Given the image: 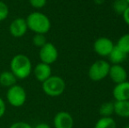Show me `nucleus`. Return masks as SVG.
<instances>
[{"instance_id":"nucleus-27","label":"nucleus","mask_w":129,"mask_h":128,"mask_svg":"<svg viewBox=\"0 0 129 128\" xmlns=\"http://www.w3.org/2000/svg\"><path fill=\"white\" fill-rule=\"evenodd\" d=\"M124 128H129V125H126V126H125Z\"/></svg>"},{"instance_id":"nucleus-13","label":"nucleus","mask_w":129,"mask_h":128,"mask_svg":"<svg viewBox=\"0 0 129 128\" xmlns=\"http://www.w3.org/2000/svg\"><path fill=\"white\" fill-rule=\"evenodd\" d=\"M114 104V113L120 118H129V100L115 101Z\"/></svg>"},{"instance_id":"nucleus-8","label":"nucleus","mask_w":129,"mask_h":128,"mask_svg":"<svg viewBox=\"0 0 129 128\" xmlns=\"http://www.w3.org/2000/svg\"><path fill=\"white\" fill-rule=\"evenodd\" d=\"M28 27L26 19L24 18H16L11 22L9 26L10 34L14 38H21L26 33Z\"/></svg>"},{"instance_id":"nucleus-3","label":"nucleus","mask_w":129,"mask_h":128,"mask_svg":"<svg viewBox=\"0 0 129 128\" xmlns=\"http://www.w3.org/2000/svg\"><path fill=\"white\" fill-rule=\"evenodd\" d=\"M42 91L47 96L56 97H59L65 91L66 82L59 75H51L42 82Z\"/></svg>"},{"instance_id":"nucleus-23","label":"nucleus","mask_w":129,"mask_h":128,"mask_svg":"<svg viewBox=\"0 0 129 128\" xmlns=\"http://www.w3.org/2000/svg\"><path fill=\"white\" fill-rule=\"evenodd\" d=\"M9 128H33L31 125H29L27 122L25 121H18L15 123L12 124Z\"/></svg>"},{"instance_id":"nucleus-21","label":"nucleus","mask_w":129,"mask_h":128,"mask_svg":"<svg viewBox=\"0 0 129 128\" xmlns=\"http://www.w3.org/2000/svg\"><path fill=\"white\" fill-rule=\"evenodd\" d=\"M9 6L4 1L0 0V22L5 21L9 16Z\"/></svg>"},{"instance_id":"nucleus-20","label":"nucleus","mask_w":129,"mask_h":128,"mask_svg":"<svg viewBox=\"0 0 129 128\" xmlns=\"http://www.w3.org/2000/svg\"><path fill=\"white\" fill-rule=\"evenodd\" d=\"M32 42H33V44H34V46L41 48V47L44 46L48 41H47V38H46V36H45V34L34 33V35L33 36Z\"/></svg>"},{"instance_id":"nucleus-17","label":"nucleus","mask_w":129,"mask_h":128,"mask_svg":"<svg viewBox=\"0 0 129 128\" xmlns=\"http://www.w3.org/2000/svg\"><path fill=\"white\" fill-rule=\"evenodd\" d=\"M99 115L101 117H112L114 114L113 102H105L99 107Z\"/></svg>"},{"instance_id":"nucleus-1","label":"nucleus","mask_w":129,"mask_h":128,"mask_svg":"<svg viewBox=\"0 0 129 128\" xmlns=\"http://www.w3.org/2000/svg\"><path fill=\"white\" fill-rule=\"evenodd\" d=\"M10 70L19 80L26 79L33 71V65L30 58L24 54H18L12 58Z\"/></svg>"},{"instance_id":"nucleus-7","label":"nucleus","mask_w":129,"mask_h":128,"mask_svg":"<svg viewBox=\"0 0 129 128\" xmlns=\"http://www.w3.org/2000/svg\"><path fill=\"white\" fill-rule=\"evenodd\" d=\"M114 46L112 39L106 37H100L94 41L93 50L96 54L101 57H107L112 50L113 49Z\"/></svg>"},{"instance_id":"nucleus-22","label":"nucleus","mask_w":129,"mask_h":128,"mask_svg":"<svg viewBox=\"0 0 129 128\" xmlns=\"http://www.w3.org/2000/svg\"><path fill=\"white\" fill-rule=\"evenodd\" d=\"M29 4L31 5V6L34 9L36 10H41L43 7H45V5H47L48 0H28Z\"/></svg>"},{"instance_id":"nucleus-26","label":"nucleus","mask_w":129,"mask_h":128,"mask_svg":"<svg viewBox=\"0 0 129 128\" xmlns=\"http://www.w3.org/2000/svg\"><path fill=\"white\" fill-rule=\"evenodd\" d=\"M33 128H51V126H50L48 124H47V123H39V124H37V125H35L34 127H33Z\"/></svg>"},{"instance_id":"nucleus-12","label":"nucleus","mask_w":129,"mask_h":128,"mask_svg":"<svg viewBox=\"0 0 129 128\" xmlns=\"http://www.w3.org/2000/svg\"><path fill=\"white\" fill-rule=\"evenodd\" d=\"M112 96L115 101H125L129 100V82L118 83L114 86L112 90Z\"/></svg>"},{"instance_id":"nucleus-14","label":"nucleus","mask_w":129,"mask_h":128,"mask_svg":"<svg viewBox=\"0 0 129 128\" xmlns=\"http://www.w3.org/2000/svg\"><path fill=\"white\" fill-rule=\"evenodd\" d=\"M109 61L112 63V65L114 64H121L127 57V55L126 53H124L123 51H121L117 46H114L113 49L112 50V52L110 53V55H108Z\"/></svg>"},{"instance_id":"nucleus-10","label":"nucleus","mask_w":129,"mask_h":128,"mask_svg":"<svg viewBox=\"0 0 129 128\" xmlns=\"http://www.w3.org/2000/svg\"><path fill=\"white\" fill-rule=\"evenodd\" d=\"M108 76L114 83L118 84L127 81V72L121 64L111 65Z\"/></svg>"},{"instance_id":"nucleus-25","label":"nucleus","mask_w":129,"mask_h":128,"mask_svg":"<svg viewBox=\"0 0 129 128\" xmlns=\"http://www.w3.org/2000/svg\"><path fill=\"white\" fill-rule=\"evenodd\" d=\"M122 17H123V19H124L125 23L129 26V6H128V8L125 11L124 13L122 14Z\"/></svg>"},{"instance_id":"nucleus-6","label":"nucleus","mask_w":129,"mask_h":128,"mask_svg":"<svg viewBox=\"0 0 129 128\" xmlns=\"http://www.w3.org/2000/svg\"><path fill=\"white\" fill-rule=\"evenodd\" d=\"M58 50L56 47L51 42H47L43 47L40 48L39 57L41 62L51 65L57 61L58 59Z\"/></svg>"},{"instance_id":"nucleus-18","label":"nucleus","mask_w":129,"mask_h":128,"mask_svg":"<svg viewBox=\"0 0 129 128\" xmlns=\"http://www.w3.org/2000/svg\"><path fill=\"white\" fill-rule=\"evenodd\" d=\"M129 4L127 3L126 0H115L112 5V8L115 13L119 14V15H122L125 12V11L128 8Z\"/></svg>"},{"instance_id":"nucleus-24","label":"nucleus","mask_w":129,"mask_h":128,"mask_svg":"<svg viewBox=\"0 0 129 128\" xmlns=\"http://www.w3.org/2000/svg\"><path fill=\"white\" fill-rule=\"evenodd\" d=\"M5 111H6V104L5 100L0 97V118L5 115Z\"/></svg>"},{"instance_id":"nucleus-16","label":"nucleus","mask_w":129,"mask_h":128,"mask_svg":"<svg viewBox=\"0 0 129 128\" xmlns=\"http://www.w3.org/2000/svg\"><path fill=\"white\" fill-rule=\"evenodd\" d=\"M94 128H117V124L112 117H101L96 122Z\"/></svg>"},{"instance_id":"nucleus-19","label":"nucleus","mask_w":129,"mask_h":128,"mask_svg":"<svg viewBox=\"0 0 129 128\" xmlns=\"http://www.w3.org/2000/svg\"><path fill=\"white\" fill-rule=\"evenodd\" d=\"M116 46L124 53L126 55L129 54V33L123 34L119 40L117 41V45Z\"/></svg>"},{"instance_id":"nucleus-2","label":"nucleus","mask_w":129,"mask_h":128,"mask_svg":"<svg viewBox=\"0 0 129 128\" xmlns=\"http://www.w3.org/2000/svg\"><path fill=\"white\" fill-rule=\"evenodd\" d=\"M28 30L34 33L46 34L51 29V21L46 14L41 12H33L26 18Z\"/></svg>"},{"instance_id":"nucleus-5","label":"nucleus","mask_w":129,"mask_h":128,"mask_svg":"<svg viewBox=\"0 0 129 128\" xmlns=\"http://www.w3.org/2000/svg\"><path fill=\"white\" fill-rule=\"evenodd\" d=\"M111 65L105 60H98L91 64L88 71L89 78L94 82H99L108 76Z\"/></svg>"},{"instance_id":"nucleus-15","label":"nucleus","mask_w":129,"mask_h":128,"mask_svg":"<svg viewBox=\"0 0 129 128\" xmlns=\"http://www.w3.org/2000/svg\"><path fill=\"white\" fill-rule=\"evenodd\" d=\"M17 80L16 76L12 73L11 70H6V71H3L0 73V85L4 86V87L10 88L12 86L17 84Z\"/></svg>"},{"instance_id":"nucleus-28","label":"nucleus","mask_w":129,"mask_h":128,"mask_svg":"<svg viewBox=\"0 0 129 128\" xmlns=\"http://www.w3.org/2000/svg\"><path fill=\"white\" fill-rule=\"evenodd\" d=\"M126 1H127V3L129 4V0H126Z\"/></svg>"},{"instance_id":"nucleus-9","label":"nucleus","mask_w":129,"mask_h":128,"mask_svg":"<svg viewBox=\"0 0 129 128\" xmlns=\"http://www.w3.org/2000/svg\"><path fill=\"white\" fill-rule=\"evenodd\" d=\"M53 124L54 128H73L74 118L68 111H59L54 115Z\"/></svg>"},{"instance_id":"nucleus-11","label":"nucleus","mask_w":129,"mask_h":128,"mask_svg":"<svg viewBox=\"0 0 129 128\" xmlns=\"http://www.w3.org/2000/svg\"><path fill=\"white\" fill-rule=\"evenodd\" d=\"M32 72L34 73V75L36 80L42 83L43 82H45L47 79L49 78L52 75L51 65L40 62V63L36 64L34 68H33Z\"/></svg>"},{"instance_id":"nucleus-4","label":"nucleus","mask_w":129,"mask_h":128,"mask_svg":"<svg viewBox=\"0 0 129 128\" xmlns=\"http://www.w3.org/2000/svg\"><path fill=\"white\" fill-rule=\"evenodd\" d=\"M26 90L19 84H15L7 90L6 100L12 107L19 108L23 106L26 101Z\"/></svg>"}]
</instances>
